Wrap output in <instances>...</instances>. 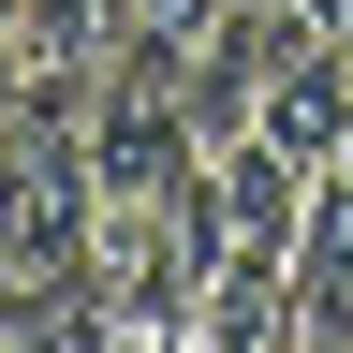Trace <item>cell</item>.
Masks as SVG:
<instances>
[{"label": "cell", "mask_w": 353, "mask_h": 353, "mask_svg": "<svg viewBox=\"0 0 353 353\" xmlns=\"http://www.w3.org/2000/svg\"><path fill=\"white\" fill-rule=\"evenodd\" d=\"M88 265V118L0 132V280H74Z\"/></svg>", "instance_id": "obj_1"}, {"label": "cell", "mask_w": 353, "mask_h": 353, "mask_svg": "<svg viewBox=\"0 0 353 353\" xmlns=\"http://www.w3.org/2000/svg\"><path fill=\"white\" fill-rule=\"evenodd\" d=\"M132 0H15V59H30V118H88V88L118 74Z\"/></svg>", "instance_id": "obj_2"}, {"label": "cell", "mask_w": 353, "mask_h": 353, "mask_svg": "<svg viewBox=\"0 0 353 353\" xmlns=\"http://www.w3.org/2000/svg\"><path fill=\"white\" fill-rule=\"evenodd\" d=\"M206 206H221V250H265V265H294L309 176L265 148V132H221V148H206Z\"/></svg>", "instance_id": "obj_3"}, {"label": "cell", "mask_w": 353, "mask_h": 353, "mask_svg": "<svg viewBox=\"0 0 353 353\" xmlns=\"http://www.w3.org/2000/svg\"><path fill=\"white\" fill-rule=\"evenodd\" d=\"M192 353H309L294 265H265V250H221V265H206V294H192Z\"/></svg>", "instance_id": "obj_4"}, {"label": "cell", "mask_w": 353, "mask_h": 353, "mask_svg": "<svg viewBox=\"0 0 353 353\" xmlns=\"http://www.w3.org/2000/svg\"><path fill=\"white\" fill-rule=\"evenodd\" d=\"M132 324L103 294H88V265L74 280H0V353H118Z\"/></svg>", "instance_id": "obj_5"}, {"label": "cell", "mask_w": 353, "mask_h": 353, "mask_svg": "<svg viewBox=\"0 0 353 353\" xmlns=\"http://www.w3.org/2000/svg\"><path fill=\"white\" fill-rule=\"evenodd\" d=\"M30 118V59H15V0H0V132Z\"/></svg>", "instance_id": "obj_6"}, {"label": "cell", "mask_w": 353, "mask_h": 353, "mask_svg": "<svg viewBox=\"0 0 353 353\" xmlns=\"http://www.w3.org/2000/svg\"><path fill=\"white\" fill-rule=\"evenodd\" d=\"M294 15H309V30H339V44H353V0H294Z\"/></svg>", "instance_id": "obj_7"}]
</instances>
